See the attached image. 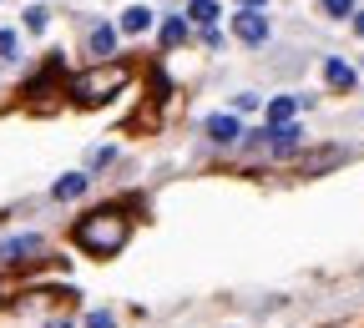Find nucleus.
<instances>
[{"instance_id": "1", "label": "nucleus", "mask_w": 364, "mask_h": 328, "mask_svg": "<svg viewBox=\"0 0 364 328\" xmlns=\"http://www.w3.org/2000/svg\"><path fill=\"white\" fill-rule=\"evenodd\" d=\"M127 232H132L127 212L102 207V212H91V217H81V222H76V243H81L86 253H97V258H112V253L127 243Z\"/></svg>"}, {"instance_id": "2", "label": "nucleus", "mask_w": 364, "mask_h": 328, "mask_svg": "<svg viewBox=\"0 0 364 328\" xmlns=\"http://www.w3.org/2000/svg\"><path fill=\"white\" fill-rule=\"evenodd\" d=\"M122 86H127V71H122V66H91V71H81V76L71 81V97H76L81 106H102V102L117 97Z\"/></svg>"}, {"instance_id": "3", "label": "nucleus", "mask_w": 364, "mask_h": 328, "mask_svg": "<svg viewBox=\"0 0 364 328\" xmlns=\"http://www.w3.org/2000/svg\"><path fill=\"white\" fill-rule=\"evenodd\" d=\"M233 35H238L243 45H263V40H268V21H263L258 11H238V16H233Z\"/></svg>"}, {"instance_id": "4", "label": "nucleus", "mask_w": 364, "mask_h": 328, "mask_svg": "<svg viewBox=\"0 0 364 328\" xmlns=\"http://www.w3.org/2000/svg\"><path fill=\"white\" fill-rule=\"evenodd\" d=\"M41 253H46V238H36V232L0 243V263H21V258H41Z\"/></svg>"}, {"instance_id": "5", "label": "nucleus", "mask_w": 364, "mask_h": 328, "mask_svg": "<svg viewBox=\"0 0 364 328\" xmlns=\"http://www.w3.org/2000/svg\"><path fill=\"white\" fill-rule=\"evenodd\" d=\"M299 97H273L268 102V126H294V116H299Z\"/></svg>"}, {"instance_id": "6", "label": "nucleus", "mask_w": 364, "mask_h": 328, "mask_svg": "<svg viewBox=\"0 0 364 328\" xmlns=\"http://www.w3.org/2000/svg\"><path fill=\"white\" fill-rule=\"evenodd\" d=\"M208 136L213 142H243V126H238V116H208Z\"/></svg>"}, {"instance_id": "7", "label": "nucleus", "mask_w": 364, "mask_h": 328, "mask_svg": "<svg viewBox=\"0 0 364 328\" xmlns=\"http://www.w3.org/2000/svg\"><path fill=\"white\" fill-rule=\"evenodd\" d=\"M324 81H329L334 91H349V86H354V66L339 61V56H329V61H324Z\"/></svg>"}, {"instance_id": "8", "label": "nucleus", "mask_w": 364, "mask_h": 328, "mask_svg": "<svg viewBox=\"0 0 364 328\" xmlns=\"http://www.w3.org/2000/svg\"><path fill=\"white\" fill-rule=\"evenodd\" d=\"M51 192H56V202H76V197L86 192V172H66V177L51 187Z\"/></svg>"}, {"instance_id": "9", "label": "nucleus", "mask_w": 364, "mask_h": 328, "mask_svg": "<svg viewBox=\"0 0 364 328\" xmlns=\"http://www.w3.org/2000/svg\"><path fill=\"white\" fill-rule=\"evenodd\" d=\"M86 45H91V56H112L117 51V31L112 26H97V31L86 35Z\"/></svg>"}, {"instance_id": "10", "label": "nucleus", "mask_w": 364, "mask_h": 328, "mask_svg": "<svg viewBox=\"0 0 364 328\" xmlns=\"http://www.w3.org/2000/svg\"><path fill=\"white\" fill-rule=\"evenodd\" d=\"M147 26H152V11H147V6H132V11L122 16V31H127V35H142Z\"/></svg>"}, {"instance_id": "11", "label": "nucleus", "mask_w": 364, "mask_h": 328, "mask_svg": "<svg viewBox=\"0 0 364 328\" xmlns=\"http://www.w3.org/2000/svg\"><path fill=\"white\" fill-rule=\"evenodd\" d=\"M188 21H198V26H213V21H218V0H193Z\"/></svg>"}, {"instance_id": "12", "label": "nucleus", "mask_w": 364, "mask_h": 328, "mask_svg": "<svg viewBox=\"0 0 364 328\" xmlns=\"http://www.w3.org/2000/svg\"><path fill=\"white\" fill-rule=\"evenodd\" d=\"M182 35H188V26H182V21H167V26H162V45H177Z\"/></svg>"}, {"instance_id": "13", "label": "nucleus", "mask_w": 364, "mask_h": 328, "mask_svg": "<svg viewBox=\"0 0 364 328\" xmlns=\"http://www.w3.org/2000/svg\"><path fill=\"white\" fill-rule=\"evenodd\" d=\"M46 21H51V16H46L41 6H31V11H26V31H46Z\"/></svg>"}, {"instance_id": "14", "label": "nucleus", "mask_w": 364, "mask_h": 328, "mask_svg": "<svg viewBox=\"0 0 364 328\" xmlns=\"http://www.w3.org/2000/svg\"><path fill=\"white\" fill-rule=\"evenodd\" d=\"M329 16H354V0H324Z\"/></svg>"}, {"instance_id": "15", "label": "nucleus", "mask_w": 364, "mask_h": 328, "mask_svg": "<svg viewBox=\"0 0 364 328\" xmlns=\"http://www.w3.org/2000/svg\"><path fill=\"white\" fill-rule=\"evenodd\" d=\"M11 56H16V35L0 31V61H11Z\"/></svg>"}, {"instance_id": "16", "label": "nucleus", "mask_w": 364, "mask_h": 328, "mask_svg": "<svg viewBox=\"0 0 364 328\" xmlns=\"http://www.w3.org/2000/svg\"><path fill=\"white\" fill-rule=\"evenodd\" d=\"M233 106H238V111H258V106H263V102H258V97H253V91H243V97H233Z\"/></svg>"}, {"instance_id": "17", "label": "nucleus", "mask_w": 364, "mask_h": 328, "mask_svg": "<svg viewBox=\"0 0 364 328\" xmlns=\"http://www.w3.org/2000/svg\"><path fill=\"white\" fill-rule=\"evenodd\" d=\"M86 328H117V318H112V313H91Z\"/></svg>"}, {"instance_id": "18", "label": "nucleus", "mask_w": 364, "mask_h": 328, "mask_svg": "<svg viewBox=\"0 0 364 328\" xmlns=\"http://www.w3.org/2000/svg\"><path fill=\"white\" fill-rule=\"evenodd\" d=\"M354 35H364V11H354Z\"/></svg>"}]
</instances>
